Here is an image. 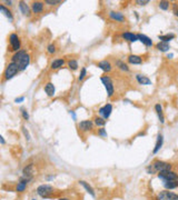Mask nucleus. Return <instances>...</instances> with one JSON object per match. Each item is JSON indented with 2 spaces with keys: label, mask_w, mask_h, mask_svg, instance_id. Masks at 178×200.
<instances>
[{
  "label": "nucleus",
  "mask_w": 178,
  "mask_h": 200,
  "mask_svg": "<svg viewBox=\"0 0 178 200\" xmlns=\"http://www.w3.org/2000/svg\"><path fill=\"white\" fill-rule=\"evenodd\" d=\"M30 61H31L30 55L23 49L15 52L12 55V57H11V62H14L18 67L19 71H25L27 69V67L30 65Z\"/></svg>",
  "instance_id": "obj_1"
},
{
  "label": "nucleus",
  "mask_w": 178,
  "mask_h": 200,
  "mask_svg": "<svg viewBox=\"0 0 178 200\" xmlns=\"http://www.w3.org/2000/svg\"><path fill=\"white\" fill-rule=\"evenodd\" d=\"M167 170H172V164L166 162V161H161V160L153 161V162L146 168V171H147L148 175H155V173L167 171Z\"/></svg>",
  "instance_id": "obj_2"
},
{
  "label": "nucleus",
  "mask_w": 178,
  "mask_h": 200,
  "mask_svg": "<svg viewBox=\"0 0 178 200\" xmlns=\"http://www.w3.org/2000/svg\"><path fill=\"white\" fill-rule=\"evenodd\" d=\"M55 188H53L51 185H48V183H44V185H40V186L37 187L36 192L38 196H40L44 199H50L55 196Z\"/></svg>",
  "instance_id": "obj_3"
},
{
  "label": "nucleus",
  "mask_w": 178,
  "mask_h": 200,
  "mask_svg": "<svg viewBox=\"0 0 178 200\" xmlns=\"http://www.w3.org/2000/svg\"><path fill=\"white\" fill-rule=\"evenodd\" d=\"M100 81L103 82L104 87L106 89V92H107V96L108 98L114 97L115 94V86H114V81L109 76H103L100 78Z\"/></svg>",
  "instance_id": "obj_4"
},
{
  "label": "nucleus",
  "mask_w": 178,
  "mask_h": 200,
  "mask_svg": "<svg viewBox=\"0 0 178 200\" xmlns=\"http://www.w3.org/2000/svg\"><path fill=\"white\" fill-rule=\"evenodd\" d=\"M19 72V69H18V67L14 64V62H9L6 67L5 71H3V80H10L15 76L17 75Z\"/></svg>",
  "instance_id": "obj_5"
},
{
  "label": "nucleus",
  "mask_w": 178,
  "mask_h": 200,
  "mask_svg": "<svg viewBox=\"0 0 178 200\" xmlns=\"http://www.w3.org/2000/svg\"><path fill=\"white\" fill-rule=\"evenodd\" d=\"M157 177L161 182H167V181H175L178 180V173H176L172 170H167V171H163L157 173Z\"/></svg>",
  "instance_id": "obj_6"
},
{
  "label": "nucleus",
  "mask_w": 178,
  "mask_h": 200,
  "mask_svg": "<svg viewBox=\"0 0 178 200\" xmlns=\"http://www.w3.org/2000/svg\"><path fill=\"white\" fill-rule=\"evenodd\" d=\"M9 46H10L11 51H15V52L21 50V40H20V37L17 33H10V36H9Z\"/></svg>",
  "instance_id": "obj_7"
},
{
  "label": "nucleus",
  "mask_w": 178,
  "mask_h": 200,
  "mask_svg": "<svg viewBox=\"0 0 178 200\" xmlns=\"http://www.w3.org/2000/svg\"><path fill=\"white\" fill-rule=\"evenodd\" d=\"M155 200H178V194L170 190H164L157 194Z\"/></svg>",
  "instance_id": "obj_8"
},
{
  "label": "nucleus",
  "mask_w": 178,
  "mask_h": 200,
  "mask_svg": "<svg viewBox=\"0 0 178 200\" xmlns=\"http://www.w3.org/2000/svg\"><path fill=\"white\" fill-rule=\"evenodd\" d=\"M95 127L94 120H81L79 123H78V129L81 132H88V131H91Z\"/></svg>",
  "instance_id": "obj_9"
},
{
  "label": "nucleus",
  "mask_w": 178,
  "mask_h": 200,
  "mask_svg": "<svg viewBox=\"0 0 178 200\" xmlns=\"http://www.w3.org/2000/svg\"><path fill=\"white\" fill-rule=\"evenodd\" d=\"M111 112H112V105L109 102L98 109V114L100 115V117H103L104 119L106 120L109 119V117L111 116Z\"/></svg>",
  "instance_id": "obj_10"
},
{
  "label": "nucleus",
  "mask_w": 178,
  "mask_h": 200,
  "mask_svg": "<svg viewBox=\"0 0 178 200\" xmlns=\"http://www.w3.org/2000/svg\"><path fill=\"white\" fill-rule=\"evenodd\" d=\"M18 5H19V10L20 12H21L23 16L26 17H31V14H32V11H31V8L29 7V5H28L26 1H19L18 2Z\"/></svg>",
  "instance_id": "obj_11"
},
{
  "label": "nucleus",
  "mask_w": 178,
  "mask_h": 200,
  "mask_svg": "<svg viewBox=\"0 0 178 200\" xmlns=\"http://www.w3.org/2000/svg\"><path fill=\"white\" fill-rule=\"evenodd\" d=\"M30 8H31V11H32V14L35 15L41 14L42 11L44 10V2H42V1H33L31 3Z\"/></svg>",
  "instance_id": "obj_12"
},
{
  "label": "nucleus",
  "mask_w": 178,
  "mask_h": 200,
  "mask_svg": "<svg viewBox=\"0 0 178 200\" xmlns=\"http://www.w3.org/2000/svg\"><path fill=\"white\" fill-rule=\"evenodd\" d=\"M108 16L111 20H114V21H116V22H124L126 20L124 14H121L119 11H109Z\"/></svg>",
  "instance_id": "obj_13"
},
{
  "label": "nucleus",
  "mask_w": 178,
  "mask_h": 200,
  "mask_svg": "<svg viewBox=\"0 0 178 200\" xmlns=\"http://www.w3.org/2000/svg\"><path fill=\"white\" fill-rule=\"evenodd\" d=\"M97 67L99 68V69H101L104 72H106V73H109V72L112 70V65H111V62L109 60H101L99 61L97 64Z\"/></svg>",
  "instance_id": "obj_14"
},
{
  "label": "nucleus",
  "mask_w": 178,
  "mask_h": 200,
  "mask_svg": "<svg viewBox=\"0 0 178 200\" xmlns=\"http://www.w3.org/2000/svg\"><path fill=\"white\" fill-rule=\"evenodd\" d=\"M66 60H65L64 58H57V59H53V61H51V64H50V69L53 70H58L60 69V68H62V67L66 65Z\"/></svg>",
  "instance_id": "obj_15"
},
{
  "label": "nucleus",
  "mask_w": 178,
  "mask_h": 200,
  "mask_svg": "<svg viewBox=\"0 0 178 200\" xmlns=\"http://www.w3.org/2000/svg\"><path fill=\"white\" fill-rule=\"evenodd\" d=\"M137 36H138V41H140L142 44H145L146 47L150 48L154 46L153 40H151L148 36H146V35H144V33H137Z\"/></svg>",
  "instance_id": "obj_16"
},
{
  "label": "nucleus",
  "mask_w": 178,
  "mask_h": 200,
  "mask_svg": "<svg viewBox=\"0 0 178 200\" xmlns=\"http://www.w3.org/2000/svg\"><path fill=\"white\" fill-rule=\"evenodd\" d=\"M121 37H122V39H125L126 41L131 42V44L138 41V36H137V33L130 32V31H125V32H122Z\"/></svg>",
  "instance_id": "obj_17"
},
{
  "label": "nucleus",
  "mask_w": 178,
  "mask_h": 200,
  "mask_svg": "<svg viewBox=\"0 0 178 200\" xmlns=\"http://www.w3.org/2000/svg\"><path fill=\"white\" fill-rule=\"evenodd\" d=\"M135 78H136V81L139 85H142V86H149V85H151V80L147 76L142 75V73H137L135 76Z\"/></svg>",
  "instance_id": "obj_18"
},
{
  "label": "nucleus",
  "mask_w": 178,
  "mask_h": 200,
  "mask_svg": "<svg viewBox=\"0 0 178 200\" xmlns=\"http://www.w3.org/2000/svg\"><path fill=\"white\" fill-rule=\"evenodd\" d=\"M44 92H46V94H47L48 97H53V96H55V94H56L55 85H53V82H50V81L44 85Z\"/></svg>",
  "instance_id": "obj_19"
},
{
  "label": "nucleus",
  "mask_w": 178,
  "mask_h": 200,
  "mask_svg": "<svg viewBox=\"0 0 178 200\" xmlns=\"http://www.w3.org/2000/svg\"><path fill=\"white\" fill-rule=\"evenodd\" d=\"M0 10H1L2 15L9 20V21L10 22L14 21V15H12V12H11V10L8 8V7H6L5 5H0Z\"/></svg>",
  "instance_id": "obj_20"
},
{
  "label": "nucleus",
  "mask_w": 178,
  "mask_h": 200,
  "mask_svg": "<svg viewBox=\"0 0 178 200\" xmlns=\"http://www.w3.org/2000/svg\"><path fill=\"white\" fill-rule=\"evenodd\" d=\"M78 182H79V185H80V186H83V188L85 189V190H86V191L88 192V194H90L91 197H94V198L96 197V192H95L94 188H92V187L90 186V185H89V183L87 182V181H85V180H79Z\"/></svg>",
  "instance_id": "obj_21"
},
{
  "label": "nucleus",
  "mask_w": 178,
  "mask_h": 200,
  "mask_svg": "<svg viewBox=\"0 0 178 200\" xmlns=\"http://www.w3.org/2000/svg\"><path fill=\"white\" fill-rule=\"evenodd\" d=\"M163 144H164V136L161 135V133H158V136H157V140H156V144H155V148L153 150V153L156 155V153L158 152L159 150L161 149L163 147Z\"/></svg>",
  "instance_id": "obj_22"
},
{
  "label": "nucleus",
  "mask_w": 178,
  "mask_h": 200,
  "mask_svg": "<svg viewBox=\"0 0 178 200\" xmlns=\"http://www.w3.org/2000/svg\"><path fill=\"white\" fill-rule=\"evenodd\" d=\"M128 64L130 65H142V58L138 55H129L127 57Z\"/></svg>",
  "instance_id": "obj_23"
},
{
  "label": "nucleus",
  "mask_w": 178,
  "mask_h": 200,
  "mask_svg": "<svg viewBox=\"0 0 178 200\" xmlns=\"http://www.w3.org/2000/svg\"><path fill=\"white\" fill-rule=\"evenodd\" d=\"M155 111L157 116H158V120L160 123H164L165 122V116H164V111H163V107H161L160 103H156L155 105Z\"/></svg>",
  "instance_id": "obj_24"
},
{
  "label": "nucleus",
  "mask_w": 178,
  "mask_h": 200,
  "mask_svg": "<svg viewBox=\"0 0 178 200\" xmlns=\"http://www.w3.org/2000/svg\"><path fill=\"white\" fill-rule=\"evenodd\" d=\"M156 49L160 51V52H167V51H169L170 49V44H167V42H163V41H159L155 44Z\"/></svg>",
  "instance_id": "obj_25"
},
{
  "label": "nucleus",
  "mask_w": 178,
  "mask_h": 200,
  "mask_svg": "<svg viewBox=\"0 0 178 200\" xmlns=\"http://www.w3.org/2000/svg\"><path fill=\"white\" fill-rule=\"evenodd\" d=\"M176 38L175 33H166V35H159L158 36V39L159 41H163V42H167V44H169L172 40Z\"/></svg>",
  "instance_id": "obj_26"
},
{
  "label": "nucleus",
  "mask_w": 178,
  "mask_h": 200,
  "mask_svg": "<svg viewBox=\"0 0 178 200\" xmlns=\"http://www.w3.org/2000/svg\"><path fill=\"white\" fill-rule=\"evenodd\" d=\"M27 186H28V182L25 180H20L18 181V183L16 185V191L19 192V194H22V192L26 191V189H27Z\"/></svg>",
  "instance_id": "obj_27"
},
{
  "label": "nucleus",
  "mask_w": 178,
  "mask_h": 200,
  "mask_svg": "<svg viewBox=\"0 0 178 200\" xmlns=\"http://www.w3.org/2000/svg\"><path fill=\"white\" fill-rule=\"evenodd\" d=\"M115 66L118 68V69H120L121 71L124 72H128L129 71V67H128L127 64H125L122 60H120V59H117L116 61H115Z\"/></svg>",
  "instance_id": "obj_28"
},
{
  "label": "nucleus",
  "mask_w": 178,
  "mask_h": 200,
  "mask_svg": "<svg viewBox=\"0 0 178 200\" xmlns=\"http://www.w3.org/2000/svg\"><path fill=\"white\" fill-rule=\"evenodd\" d=\"M94 123L95 126H97L98 128H104L107 123V120L104 119L103 117H95L94 118Z\"/></svg>",
  "instance_id": "obj_29"
},
{
  "label": "nucleus",
  "mask_w": 178,
  "mask_h": 200,
  "mask_svg": "<svg viewBox=\"0 0 178 200\" xmlns=\"http://www.w3.org/2000/svg\"><path fill=\"white\" fill-rule=\"evenodd\" d=\"M163 186L166 190H172V189L178 188V180L175 181H167V182L163 183Z\"/></svg>",
  "instance_id": "obj_30"
},
{
  "label": "nucleus",
  "mask_w": 178,
  "mask_h": 200,
  "mask_svg": "<svg viewBox=\"0 0 178 200\" xmlns=\"http://www.w3.org/2000/svg\"><path fill=\"white\" fill-rule=\"evenodd\" d=\"M67 66H68V68H69L70 70L76 71V70L78 69L79 65H78V61L76 60V59H69V60L67 61Z\"/></svg>",
  "instance_id": "obj_31"
},
{
  "label": "nucleus",
  "mask_w": 178,
  "mask_h": 200,
  "mask_svg": "<svg viewBox=\"0 0 178 200\" xmlns=\"http://www.w3.org/2000/svg\"><path fill=\"white\" fill-rule=\"evenodd\" d=\"M158 7H159V9H160V10L167 11L170 7V2H169V1H166V0H163V1H159Z\"/></svg>",
  "instance_id": "obj_32"
},
{
  "label": "nucleus",
  "mask_w": 178,
  "mask_h": 200,
  "mask_svg": "<svg viewBox=\"0 0 178 200\" xmlns=\"http://www.w3.org/2000/svg\"><path fill=\"white\" fill-rule=\"evenodd\" d=\"M47 52L49 55H53V53L57 52V46L55 44H50L47 46Z\"/></svg>",
  "instance_id": "obj_33"
},
{
  "label": "nucleus",
  "mask_w": 178,
  "mask_h": 200,
  "mask_svg": "<svg viewBox=\"0 0 178 200\" xmlns=\"http://www.w3.org/2000/svg\"><path fill=\"white\" fill-rule=\"evenodd\" d=\"M60 3H62V1H61V0H44V5L50 6V7L60 5Z\"/></svg>",
  "instance_id": "obj_34"
},
{
  "label": "nucleus",
  "mask_w": 178,
  "mask_h": 200,
  "mask_svg": "<svg viewBox=\"0 0 178 200\" xmlns=\"http://www.w3.org/2000/svg\"><path fill=\"white\" fill-rule=\"evenodd\" d=\"M87 76V68L86 67H83L80 70V73L78 76V81H83Z\"/></svg>",
  "instance_id": "obj_35"
},
{
  "label": "nucleus",
  "mask_w": 178,
  "mask_h": 200,
  "mask_svg": "<svg viewBox=\"0 0 178 200\" xmlns=\"http://www.w3.org/2000/svg\"><path fill=\"white\" fill-rule=\"evenodd\" d=\"M20 112H21V116L22 118H23V120H29V118H30V116H29V114H28V110L25 108V107H21L20 108Z\"/></svg>",
  "instance_id": "obj_36"
},
{
  "label": "nucleus",
  "mask_w": 178,
  "mask_h": 200,
  "mask_svg": "<svg viewBox=\"0 0 178 200\" xmlns=\"http://www.w3.org/2000/svg\"><path fill=\"white\" fill-rule=\"evenodd\" d=\"M21 130H22V133H23V136H25L26 140H27V141H30V140H31V136H30V132L28 131L27 128H26L25 126H22Z\"/></svg>",
  "instance_id": "obj_37"
},
{
  "label": "nucleus",
  "mask_w": 178,
  "mask_h": 200,
  "mask_svg": "<svg viewBox=\"0 0 178 200\" xmlns=\"http://www.w3.org/2000/svg\"><path fill=\"white\" fill-rule=\"evenodd\" d=\"M98 136H100L101 138H106V137H107V131H106L105 127L98 129Z\"/></svg>",
  "instance_id": "obj_38"
},
{
  "label": "nucleus",
  "mask_w": 178,
  "mask_h": 200,
  "mask_svg": "<svg viewBox=\"0 0 178 200\" xmlns=\"http://www.w3.org/2000/svg\"><path fill=\"white\" fill-rule=\"evenodd\" d=\"M172 14L175 15L176 17H178V3L174 2L172 5Z\"/></svg>",
  "instance_id": "obj_39"
},
{
  "label": "nucleus",
  "mask_w": 178,
  "mask_h": 200,
  "mask_svg": "<svg viewBox=\"0 0 178 200\" xmlns=\"http://www.w3.org/2000/svg\"><path fill=\"white\" fill-rule=\"evenodd\" d=\"M135 3L138 6H146L149 3V0H136L135 1Z\"/></svg>",
  "instance_id": "obj_40"
},
{
  "label": "nucleus",
  "mask_w": 178,
  "mask_h": 200,
  "mask_svg": "<svg viewBox=\"0 0 178 200\" xmlns=\"http://www.w3.org/2000/svg\"><path fill=\"white\" fill-rule=\"evenodd\" d=\"M2 5H5L6 7H11V6H12V1H11V0H3Z\"/></svg>",
  "instance_id": "obj_41"
},
{
  "label": "nucleus",
  "mask_w": 178,
  "mask_h": 200,
  "mask_svg": "<svg viewBox=\"0 0 178 200\" xmlns=\"http://www.w3.org/2000/svg\"><path fill=\"white\" fill-rule=\"evenodd\" d=\"M22 101H25V97H18L15 99V102L16 103H20V102H22Z\"/></svg>",
  "instance_id": "obj_42"
},
{
  "label": "nucleus",
  "mask_w": 178,
  "mask_h": 200,
  "mask_svg": "<svg viewBox=\"0 0 178 200\" xmlns=\"http://www.w3.org/2000/svg\"><path fill=\"white\" fill-rule=\"evenodd\" d=\"M69 115L72 117V119H74V120H77V115H76V112L74 110H70L69 111Z\"/></svg>",
  "instance_id": "obj_43"
},
{
  "label": "nucleus",
  "mask_w": 178,
  "mask_h": 200,
  "mask_svg": "<svg viewBox=\"0 0 178 200\" xmlns=\"http://www.w3.org/2000/svg\"><path fill=\"white\" fill-rule=\"evenodd\" d=\"M55 179V175H50V176H48L47 178H46V180L47 181H51V180H53Z\"/></svg>",
  "instance_id": "obj_44"
},
{
  "label": "nucleus",
  "mask_w": 178,
  "mask_h": 200,
  "mask_svg": "<svg viewBox=\"0 0 178 200\" xmlns=\"http://www.w3.org/2000/svg\"><path fill=\"white\" fill-rule=\"evenodd\" d=\"M0 144H6V140H5V138H3L2 136H0Z\"/></svg>",
  "instance_id": "obj_45"
},
{
  "label": "nucleus",
  "mask_w": 178,
  "mask_h": 200,
  "mask_svg": "<svg viewBox=\"0 0 178 200\" xmlns=\"http://www.w3.org/2000/svg\"><path fill=\"white\" fill-rule=\"evenodd\" d=\"M172 57H174V53H168L167 55V58L168 59H172Z\"/></svg>",
  "instance_id": "obj_46"
},
{
  "label": "nucleus",
  "mask_w": 178,
  "mask_h": 200,
  "mask_svg": "<svg viewBox=\"0 0 178 200\" xmlns=\"http://www.w3.org/2000/svg\"><path fill=\"white\" fill-rule=\"evenodd\" d=\"M57 200H71V199H69V198H67V197H61V198H58Z\"/></svg>",
  "instance_id": "obj_47"
},
{
  "label": "nucleus",
  "mask_w": 178,
  "mask_h": 200,
  "mask_svg": "<svg viewBox=\"0 0 178 200\" xmlns=\"http://www.w3.org/2000/svg\"><path fill=\"white\" fill-rule=\"evenodd\" d=\"M31 200H37V199H35V198H32V199H31Z\"/></svg>",
  "instance_id": "obj_48"
}]
</instances>
